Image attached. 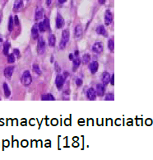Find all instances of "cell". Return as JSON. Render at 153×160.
Returning a JSON list of instances; mask_svg holds the SVG:
<instances>
[{
    "label": "cell",
    "instance_id": "cell-1",
    "mask_svg": "<svg viewBox=\"0 0 153 160\" xmlns=\"http://www.w3.org/2000/svg\"><path fill=\"white\" fill-rule=\"evenodd\" d=\"M21 81H22V83L24 86H29L32 82V78H31V73H30V72L28 70H26L23 73Z\"/></svg>",
    "mask_w": 153,
    "mask_h": 160
},
{
    "label": "cell",
    "instance_id": "cell-2",
    "mask_svg": "<svg viewBox=\"0 0 153 160\" xmlns=\"http://www.w3.org/2000/svg\"><path fill=\"white\" fill-rule=\"evenodd\" d=\"M45 50V40H43L42 37H40V39L38 40V47H37V51L39 54H44Z\"/></svg>",
    "mask_w": 153,
    "mask_h": 160
},
{
    "label": "cell",
    "instance_id": "cell-3",
    "mask_svg": "<svg viewBox=\"0 0 153 160\" xmlns=\"http://www.w3.org/2000/svg\"><path fill=\"white\" fill-rule=\"evenodd\" d=\"M112 21H113V14L111 13V12L110 10H107L105 13V25L109 26L111 24Z\"/></svg>",
    "mask_w": 153,
    "mask_h": 160
},
{
    "label": "cell",
    "instance_id": "cell-4",
    "mask_svg": "<svg viewBox=\"0 0 153 160\" xmlns=\"http://www.w3.org/2000/svg\"><path fill=\"white\" fill-rule=\"evenodd\" d=\"M64 80H65V78L63 77L62 75H58V76L56 77L55 84H56V87H58V89L62 88V87L64 86Z\"/></svg>",
    "mask_w": 153,
    "mask_h": 160
},
{
    "label": "cell",
    "instance_id": "cell-5",
    "mask_svg": "<svg viewBox=\"0 0 153 160\" xmlns=\"http://www.w3.org/2000/svg\"><path fill=\"white\" fill-rule=\"evenodd\" d=\"M104 47H103V44L101 43V42H97V43H95L92 46V50L95 52V53L100 54L103 51Z\"/></svg>",
    "mask_w": 153,
    "mask_h": 160
},
{
    "label": "cell",
    "instance_id": "cell-6",
    "mask_svg": "<svg viewBox=\"0 0 153 160\" xmlns=\"http://www.w3.org/2000/svg\"><path fill=\"white\" fill-rule=\"evenodd\" d=\"M13 71H14V67L13 66L7 67V68L4 69V72H3V73H4V76L6 77V78H12V76H13Z\"/></svg>",
    "mask_w": 153,
    "mask_h": 160
},
{
    "label": "cell",
    "instance_id": "cell-7",
    "mask_svg": "<svg viewBox=\"0 0 153 160\" xmlns=\"http://www.w3.org/2000/svg\"><path fill=\"white\" fill-rule=\"evenodd\" d=\"M64 25V20L62 17V16L60 14H58L57 17H56V27L58 29H60L63 27V26Z\"/></svg>",
    "mask_w": 153,
    "mask_h": 160
},
{
    "label": "cell",
    "instance_id": "cell-8",
    "mask_svg": "<svg viewBox=\"0 0 153 160\" xmlns=\"http://www.w3.org/2000/svg\"><path fill=\"white\" fill-rule=\"evenodd\" d=\"M22 6H23V2H22V0H16V2L14 3L13 11L15 12V13L19 12L22 8Z\"/></svg>",
    "mask_w": 153,
    "mask_h": 160
},
{
    "label": "cell",
    "instance_id": "cell-9",
    "mask_svg": "<svg viewBox=\"0 0 153 160\" xmlns=\"http://www.w3.org/2000/svg\"><path fill=\"white\" fill-rule=\"evenodd\" d=\"M110 78H111V76H110V73H107V72H105V73H103V74L101 75L102 82H103L105 85H106V84H108L109 82H110Z\"/></svg>",
    "mask_w": 153,
    "mask_h": 160
},
{
    "label": "cell",
    "instance_id": "cell-10",
    "mask_svg": "<svg viewBox=\"0 0 153 160\" xmlns=\"http://www.w3.org/2000/svg\"><path fill=\"white\" fill-rule=\"evenodd\" d=\"M39 27H38V25L37 24H35L34 26H33L32 29H31V36H32L33 39H37L39 37Z\"/></svg>",
    "mask_w": 153,
    "mask_h": 160
},
{
    "label": "cell",
    "instance_id": "cell-11",
    "mask_svg": "<svg viewBox=\"0 0 153 160\" xmlns=\"http://www.w3.org/2000/svg\"><path fill=\"white\" fill-rule=\"evenodd\" d=\"M89 68H90V70H91V73H96V71L98 70L99 64H98V62H96V61H93V62L91 63Z\"/></svg>",
    "mask_w": 153,
    "mask_h": 160
},
{
    "label": "cell",
    "instance_id": "cell-12",
    "mask_svg": "<svg viewBox=\"0 0 153 160\" xmlns=\"http://www.w3.org/2000/svg\"><path fill=\"white\" fill-rule=\"evenodd\" d=\"M87 97L90 100H95L96 99V92L95 91L94 88H90L87 91Z\"/></svg>",
    "mask_w": 153,
    "mask_h": 160
},
{
    "label": "cell",
    "instance_id": "cell-13",
    "mask_svg": "<svg viewBox=\"0 0 153 160\" xmlns=\"http://www.w3.org/2000/svg\"><path fill=\"white\" fill-rule=\"evenodd\" d=\"M96 92L98 96H100V97L103 96V95L105 94V87H104L102 84H98V85L96 86Z\"/></svg>",
    "mask_w": 153,
    "mask_h": 160
},
{
    "label": "cell",
    "instance_id": "cell-14",
    "mask_svg": "<svg viewBox=\"0 0 153 160\" xmlns=\"http://www.w3.org/2000/svg\"><path fill=\"white\" fill-rule=\"evenodd\" d=\"M43 13H44V11L42 8H38L37 9H36V16H35V19L36 20H40V19H41L42 17H43Z\"/></svg>",
    "mask_w": 153,
    "mask_h": 160
},
{
    "label": "cell",
    "instance_id": "cell-15",
    "mask_svg": "<svg viewBox=\"0 0 153 160\" xmlns=\"http://www.w3.org/2000/svg\"><path fill=\"white\" fill-rule=\"evenodd\" d=\"M62 41H64L66 43H68V40H69V32H68V30H64L62 32Z\"/></svg>",
    "mask_w": 153,
    "mask_h": 160
},
{
    "label": "cell",
    "instance_id": "cell-16",
    "mask_svg": "<svg viewBox=\"0 0 153 160\" xmlns=\"http://www.w3.org/2000/svg\"><path fill=\"white\" fill-rule=\"evenodd\" d=\"M96 32H97L98 34L102 35V36H107V31L103 26H99V27L96 28Z\"/></svg>",
    "mask_w": 153,
    "mask_h": 160
},
{
    "label": "cell",
    "instance_id": "cell-17",
    "mask_svg": "<svg viewBox=\"0 0 153 160\" xmlns=\"http://www.w3.org/2000/svg\"><path fill=\"white\" fill-rule=\"evenodd\" d=\"M75 37L79 38L82 35V28L81 27V25H77L75 27Z\"/></svg>",
    "mask_w": 153,
    "mask_h": 160
},
{
    "label": "cell",
    "instance_id": "cell-18",
    "mask_svg": "<svg viewBox=\"0 0 153 160\" xmlns=\"http://www.w3.org/2000/svg\"><path fill=\"white\" fill-rule=\"evenodd\" d=\"M80 64H81V59L78 57H77L76 59H73V71H76L77 68H78Z\"/></svg>",
    "mask_w": 153,
    "mask_h": 160
},
{
    "label": "cell",
    "instance_id": "cell-19",
    "mask_svg": "<svg viewBox=\"0 0 153 160\" xmlns=\"http://www.w3.org/2000/svg\"><path fill=\"white\" fill-rule=\"evenodd\" d=\"M48 40H49V45H50V46H54V45H55V41H56L54 35L50 34V36H49Z\"/></svg>",
    "mask_w": 153,
    "mask_h": 160
},
{
    "label": "cell",
    "instance_id": "cell-20",
    "mask_svg": "<svg viewBox=\"0 0 153 160\" xmlns=\"http://www.w3.org/2000/svg\"><path fill=\"white\" fill-rule=\"evenodd\" d=\"M3 91H4V94L7 97H8L11 95V91H10L9 87H8V84H7L6 82L3 83Z\"/></svg>",
    "mask_w": 153,
    "mask_h": 160
},
{
    "label": "cell",
    "instance_id": "cell-21",
    "mask_svg": "<svg viewBox=\"0 0 153 160\" xmlns=\"http://www.w3.org/2000/svg\"><path fill=\"white\" fill-rule=\"evenodd\" d=\"M9 48H10V44L8 42H6L4 43V45H3V53L5 54V55H8V51H9Z\"/></svg>",
    "mask_w": 153,
    "mask_h": 160
},
{
    "label": "cell",
    "instance_id": "cell-22",
    "mask_svg": "<svg viewBox=\"0 0 153 160\" xmlns=\"http://www.w3.org/2000/svg\"><path fill=\"white\" fill-rule=\"evenodd\" d=\"M13 26H14V20L13 17H9V21H8V31H13Z\"/></svg>",
    "mask_w": 153,
    "mask_h": 160
},
{
    "label": "cell",
    "instance_id": "cell-23",
    "mask_svg": "<svg viewBox=\"0 0 153 160\" xmlns=\"http://www.w3.org/2000/svg\"><path fill=\"white\" fill-rule=\"evenodd\" d=\"M41 98H42V100H45V101H49V100H51V101H54V100H55V99H54V97H53V95H51V94H50V93L45 94V95H43V96L41 97Z\"/></svg>",
    "mask_w": 153,
    "mask_h": 160
},
{
    "label": "cell",
    "instance_id": "cell-24",
    "mask_svg": "<svg viewBox=\"0 0 153 160\" xmlns=\"http://www.w3.org/2000/svg\"><path fill=\"white\" fill-rule=\"evenodd\" d=\"M90 59H91V56H90V54H84L83 57H82V63H83V64H88V63L90 62Z\"/></svg>",
    "mask_w": 153,
    "mask_h": 160
},
{
    "label": "cell",
    "instance_id": "cell-25",
    "mask_svg": "<svg viewBox=\"0 0 153 160\" xmlns=\"http://www.w3.org/2000/svg\"><path fill=\"white\" fill-rule=\"evenodd\" d=\"M108 48L109 50H111V51L114 50V48H115V42H114L113 38H111V39L108 40Z\"/></svg>",
    "mask_w": 153,
    "mask_h": 160
},
{
    "label": "cell",
    "instance_id": "cell-26",
    "mask_svg": "<svg viewBox=\"0 0 153 160\" xmlns=\"http://www.w3.org/2000/svg\"><path fill=\"white\" fill-rule=\"evenodd\" d=\"M32 69H33V72H34L35 73H36V74H39V75H40V73H41V71H40V67L38 66V64H33Z\"/></svg>",
    "mask_w": 153,
    "mask_h": 160
},
{
    "label": "cell",
    "instance_id": "cell-27",
    "mask_svg": "<svg viewBox=\"0 0 153 160\" xmlns=\"http://www.w3.org/2000/svg\"><path fill=\"white\" fill-rule=\"evenodd\" d=\"M8 62L9 63V64H13V63L15 62V56H14L13 54H9V55L8 56Z\"/></svg>",
    "mask_w": 153,
    "mask_h": 160
},
{
    "label": "cell",
    "instance_id": "cell-28",
    "mask_svg": "<svg viewBox=\"0 0 153 160\" xmlns=\"http://www.w3.org/2000/svg\"><path fill=\"white\" fill-rule=\"evenodd\" d=\"M43 24H44V26H45V29H46V30H50V22H49V19L45 18V20H44V22H43Z\"/></svg>",
    "mask_w": 153,
    "mask_h": 160
},
{
    "label": "cell",
    "instance_id": "cell-29",
    "mask_svg": "<svg viewBox=\"0 0 153 160\" xmlns=\"http://www.w3.org/2000/svg\"><path fill=\"white\" fill-rule=\"evenodd\" d=\"M115 99V97H114V94L113 93H109L107 94L106 96H105V99L106 101H113V100Z\"/></svg>",
    "mask_w": 153,
    "mask_h": 160
},
{
    "label": "cell",
    "instance_id": "cell-30",
    "mask_svg": "<svg viewBox=\"0 0 153 160\" xmlns=\"http://www.w3.org/2000/svg\"><path fill=\"white\" fill-rule=\"evenodd\" d=\"M38 27H39V31H46V29H45V26H44V24H43V22H40V23L38 24Z\"/></svg>",
    "mask_w": 153,
    "mask_h": 160
},
{
    "label": "cell",
    "instance_id": "cell-31",
    "mask_svg": "<svg viewBox=\"0 0 153 160\" xmlns=\"http://www.w3.org/2000/svg\"><path fill=\"white\" fill-rule=\"evenodd\" d=\"M66 42H64V41H62L61 40L60 41V43H59V49L60 50H64V49H65V47H66Z\"/></svg>",
    "mask_w": 153,
    "mask_h": 160
},
{
    "label": "cell",
    "instance_id": "cell-32",
    "mask_svg": "<svg viewBox=\"0 0 153 160\" xmlns=\"http://www.w3.org/2000/svg\"><path fill=\"white\" fill-rule=\"evenodd\" d=\"M54 68H55V71L57 72V73H60L61 68H60V67H59L58 63H55V64H54Z\"/></svg>",
    "mask_w": 153,
    "mask_h": 160
},
{
    "label": "cell",
    "instance_id": "cell-33",
    "mask_svg": "<svg viewBox=\"0 0 153 160\" xmlns=\"http://www.w3.org/2000/svg\"><path fill=\"white\" fill-rule=\"evenodd\" d=\"M13 54L14 55H16L17 58L20 57V51H19V50H17V49H14L13 50Z\"/></svg>",
    "mask_w": 153,
    "mask_h": 160
},
{
    "label": "cell",
    "instance_id": "cell-34",
    "mask_svg": "<svg viewBox=\"0 0 153 160\" xmlns=\"http://www.w3.org/2000/svg\"><path fill=\"white\" fill-rule=\"evenodd\" d=\"M76 84H77V86H82V80L81 79V78H77V79L76 80Z\"/></svg>",
    "mask_w": 153,
    "mask_h": 160
},
{
    "label": "cell",
    "instance_id": "cell-35",
    "mask_svg": "<svg viewBox=\"0 0 153 160\" xmlns=\"http://www.w3.org/2000/svg\"><path fill=\"white\" fill-rule=\"evenodd\" d=\"M14 23H15L16 25H19V19H18V17H17V16H15V17H14Z\"/></svg>",
    "mask_w": 153,
    "mask_h": 160
},
{
    "label": "cell",
    "instance_id": "cell-36",
    "mask_svg": "<svg viewBox=\"0 0 153 160\" xmlns=\"http://www.w3.org/2000/svg\"><path fill=\"white\" fill-rule=\"evenodd\" d=\"M110 84L111 85H114L115 84V75H112L111 78H110Z\"/></svg>",
    "mask_w": 153,
    "mask_h": 160
},
{
    "label": "cell",
    "instance_id": "cell-37",
    "mask_svg": "<svg viewBox=\"0 0 153 160\" xmlns=\"http://www.w3.org/2000/svg\"><path fill=\"white\" fill-rule=\"evenodd\" d=\"M152 121L151 119H147V120L146 121V124H147V126H151V125H152Z\"/></svg>",
    "mask_w": 153,
    "mask_h": 160
},
{
    "label": "cell",
    "instance_id": "cell-38",
    "mask_svg": "<svg viewBox=\"0 0 153 160\" xmlns=\"http://www.w3.org/2000/svg\"><path fill=\"white\" fill-rule=\"evenodd\" d=\"M100 4H105V0H98Z\"/></svg>",
    "mask_w": 153,
    "mask_h": 160
},
{
    "label": "cell",
    "instance_id": "cell-39",
    "mask_svg": "<svg viewBox=\"0 0 153 160\" xmlns=\"http://www.w3.org/2000/svg\"><path fill=\"white\" fill-rule=\"evenodd\" d=\"M68 58H69L70 60H73V54H69V57Z\"/></svg>",
    "mask_w": 153,
    "mask_h": 160
},
{
    "label": "cell",
    "instance_id": "cell-40",
    "mask_svg": "<svg viewBox=\"0 0 153 160\" xmlns=\"http://www.w3.org/2000/svg\"><path fill=\"white\" fill-rule=\"evenodd\" d=\"M78 54H79V51L78 50H76V51L74 52V55L77 57V56H78Z\"/></svg>",
    "mask_w": 153,
    "mask_h": 160
},
{
    "label": "cell",
    "instance_id": "cell-41",
    "mask_svg": "<svg viewBox=\"0 0 153 160\" xmlns=\"http://www.w3.org/2000/svg\"><path fill=\"white\" fill-rule=\"evenodd\" d=\"M51 3H52V0H47V5L48 6H50Z\"/></svg>",
    "mask_w": 153,
    "mask_h": 160
},
{
    "label": "cell",
    "instance_id": "cell-42",
    "mask_svg": "<svg viewBox=\"0 0 153 160\" xmlns=\"http://www.w3.org/2000/svg\"><path fill=\"white\" fill-rule=\"evenodd\" d=\"M67 0H59V3H65Z\"/></svg>",
    "mask_w": 153,
    "mask_h": 160
},
{
    "label": "cell",
    "instance_id": "cell-43",
    "mask_svg": "<svg viewBox=\"0 0 153 160\" xmlns=\"http://www.w3.org/2000/svg\"><path fill=\"white\" fill-rule=\"evenodd\" d=\"M22 145H23V146H26V145H27V143H26V141H25V142H22Z\"/></svg>",
    "mask_w": 153,
    "mask_h": 160
},
{
    "label": "cell",
    "instance_id": "cell-44",
    "mask_svg": "<svg viewBox=\"0 0 153 160\" xmlns=\"http://www.w3.org/2000/svg\"><path fill=\"white\" fill-rule=\"evenodd\" d=\"M56 123H57V122H56L55 121H53V124H54H54H56Z\"/></svg>",
    "mask_w": 153,
    "mask_h": 160
},
{
    "label": "cell",
    "instance_id": "cell-45",
    "mask_svg": "<svg viewBox=\"0 0 153 160\" xmlns=\"http://www.w3.org/2000/svg\"><path fill=\"white\" fill-rule=\"evenodd\" d=\"M0 22H1V17H0Z\"/></svg>",
    "mask_w": 153,
    "mask_h": 160
},
{
    "label": "cell",
    "instance_id": "cell-46",
    "mask_svg": "<svg viewBox=\"0 0 153 160\" xmlns=\"http://www.w3.org/2000/svg\"><path fill=\"white\" fill-rule=\"evenodd\" d=\"M0 100H1V99H0Z\"/></svg>",
    "mask_w": 153,
    "mask_h": 160
}]
</instances>
